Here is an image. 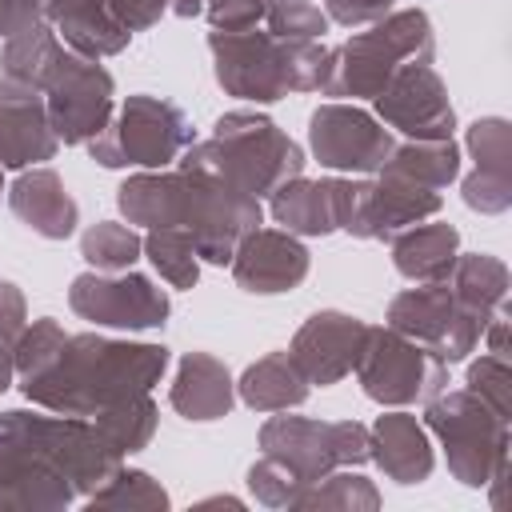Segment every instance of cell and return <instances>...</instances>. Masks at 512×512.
Listing matches in <instances>:
<instances>
[{"instance_id":"obj_1","label":"cell","mask_w":512,"mask_h":512,"mask_svg":"<svg viewBox=\"0 0 512 512\" xmlns=\"http://www.w3.org/2000/svg\"><path fill=\"white\" fill-rule=\"evenodd\" d=\"M120 448L76 416H0V504H64L76 488L112 480Z\"/></svg>"},{"instance_id":"obj_2","label":"cell","mask_w":512,"mask_h":512,"mask_svg":"<svg viewBox=\"0 0 512 512\" xmlns=\"http://www.w3.org/2000/svg\"><path fill=\"white\" fill-rule=\"evenodd\" d=\"M120 212L128 224L180 228L192 236L196 256L208 264H232L236 244L260 228V200L204 168L144 172L120 184Z\"/></svg>"},{"instance_id":"obj_3","label":"cell","mask_w":512,"mask_h":512,"mask_svg":"<svg viewBox=\"0 0 512 512\" xmlns=\"http://www.w3.org/2000/svg\"><path fill=\"white\" fill-rule=\"evenodd\" d=\"M168 368V348L160 344H124L108 336H64L60 348L24 376V396L64 412V416H100L132 396H144Z\"/></svg>"},{"instance_id":"obj_4","label":"cell","mask_w":512,"mask_h":512,"mask_svg":"<svg viewBox=\"0 0 512 512\" xmlns=\"http://www.w3.org/2000/svg\"><path fill=\"white\" fill-rule=\"evenodd\" d=\"M4 76L44 92L48 124L64 144H88L112 120V76L96 60L76 56L44 20L8 36Z\"/></svg>"},{"instance_id":"obj_5","label":"cell","mask_w":512,"mask_h":512,"mask_svg":"<svg viewBox=\"0 0 512 512\" xmlns=\"http://www.w3.org/2000/svg\"><path fill=\"white\" fill-rule=\"evenodd\" d=\"M216 80L224 92L256 104H272L288 92H316L328 84L332 48L316 40H288L276 32H212L208 36Z\"/></svg>"},{"instance_id":"obj_6","label":"cell","mask_w":512,"mask_h":512,"mask_svg":"<svg viewBox=\"0 0 512 512\" xmlns=\"http://www.w3.org/2000/svg\"><path fill=\"white\" fill-rule=\"evenodd\" d=\"M188 168H204L244 188L248 196H272L284 180L304 172V152L256 112H228L216 120L204 144H192L184 156Z\"/></svg>"},{"instance_id":"obj_7","label":"cell","mask_w":512,"mask_h":512,"mask_svg":"<svg viewBox=\"0 0 512 512\" xmlns=\"http://www.w3.org/2000/svg\"><path fill=\"white\" fill-rule=\"evenodd\" d=\"M416 60H432V24L420 8L388 12L376 28L356 32L344 48L332 52V72L324 92L328 96H368L376 100L388 80Z\"/></svg>"},{"instance_id":"obj_8","label":"cell","mask_w":512,"mask_h":512,"mask_svg":"<svg viewBox=\"0 0 512 512\" xmlns=\"http://www.w3.org/2000/svg\"><path fill=\"white\" fill-rule=\"evenodd\" d=\"M192 144L196 132L176 104L156 96H128L120 116L108 120L96 140H88V152L104 168H168Z\"/></svg>"},{"instance_id":"obj_9","label":"cell","mask_w":512,"mask_h":512,"mask_svg":"<svg viewBox=\"0 0 512 512\" xmlns=\"http://www.w3.org/2000/svg\"><path fill=\"white\" fill-rule=\"evenodd\" d=\"M428 428L448 448V468L464 484H484L488 464L504 476L508 448V416L492 412L476 392H452L428 404Z\"/></svg>"},{"instance_id":"obj_10","label":"cell","mask_w":512,"mask_h":512,"mask_svg":"<svg viewBox=\"0 0 512 512\" xmlns=\"http://www.w3.org/2000/svg\"><path fill=\"white\" fill-rule=\"evenodd\" d=\"M356 376L364 392L380 404L432 400L448 384L444 360L396 328H368L364 352L356 360Z\"/></svg>"},{"instance_id":"obj_11","label":"cell","mask_w":512,"mask_h":512,"mask_svg":"<svg viewBox=\"0 0 512 512\" xmlns=\"http://www.w3.org/2000/svg\"><path fill=\"white\" fill-rule=\"evenodd\" d=\"M484 324L488 316H476L472 308H464L448 280H428L424 288H408L388 308V328L424 344L444 364L464 360L484 336Z\"/></svg>"},{"instance_id":"obj_12","label":"cell","mask_w":512,"mask_h":512,"mask_svg":"<svg viewBox=\"0 0 512 512\" xmlns=\"http://www.w3.org/2000/svg\"><path fill=\"white\" fill-rule=\"evenodd\" d=\"M260 444L280 468H288L296 484H308L336 464H352L368 456V432L352 420L320 424L300 416H272L260 432Z\"/></svg>"},{"instance_id":"obj_13","label":"cell","mask_w":512,"mask_h":512,"mask_svg":"<svg viewBox=\"0 0 512 512\" xmlns=\"http://www.w3.org/2000/svg\"><path fill=\"white\" fill-rule=\"evenodd\" d=\"M76 316L104 328H156L168 316V292L140 272H84L68 288Z\"/></svg>"},{"instance_id":"obj_14","label":"cell","mask_w":512,"mask_h":512,"mask_svg":"<svg viewBox=\"0 0 512 512\" xmlns=\"http://www.w3.org/2000/svg\"><path fill=\"white\" fill-rule=\"evenodd\" d=\"M312 152L324 168L336 172H380L384 160L392 156L396 140L388 128H380L368 112L352 108V104H320L312 112V128H308Z\"/></svg>"},{"instance_id":"obj_15","label":"cell","mask_w":512,"mask_h":512,"mask_svg":"<svg viewBox=\"0 0 512 512\" xmlns=\"http://www.w3.org/2000/svg\"><path fill=\"white\" fill-rule=\"evenodd\" d=\"M376 112L388 128L412 140H448L452 136V104L428 60L404 64L388 88L376 96Z\"/></svg>"},{"instance_id":"obj_16","label":"cell","mask_w":512,"mask_h":512,"mask_svg":"<svg viewBox=\"0 0 512 512\" xmlns=\"http://www.w3.org/2000/svg\"><path fill=\"white\" fill-rule=\"evenodd\" d=\"M364 180H304L292 176L272 192V216L284 232L328 236L336 228H352Z\"/></svg>"},{"instance_id":"obj_17","label":"cell","mask_w":512,"mask_h":512,"mask_svg":"<svg viewBox=\"0 0 512 512\" xmlns=\"http://www.w3.org/2000/svg\"><path fill=\"white\" fill-rule=\"evenodd\" d=\"M368 324L344 312H316L292 340V360L300 364L308 384H336L348 376L364 352Z\"/></svg>"},{"instance_id":"obj_18","label":"cell","mask_w":512,"mask_h":512,"mask_svg":"<svg viewBox=\"0 0 512 512\" xmlns=\"http://www.w3.org/2000/svg\"><path fill=\"white\" fill-rule=\"evenodd\" d=\"M56 132L48 124L44 92L4 76L0 80V164L24 168L56 156Z\"/></svg>"},{"instance_id":"obj_19","label":"cell","mask_w":512,"mask_h":512,"mask_svg":"<svg viewBox=\"0 0 512 512\" xmlns=\"http://www.w3.org/2000/svg\"><path fill=\"white\" fill-rule=\"evenodd\" d=\"M436 208H440V192L380 172V180H364L348 232L364 240H396L404 228L420 224Z\"/></svg>"},{"instance_id":"obj_20","label":"cell","mask_w":512,"mask_h":512,"mask_svg":"<svg viewBox=\"0 0 512 512\" xmlns=\"http://www.w3.org/2000/svg\"><path fill=\"white\" fill-rule=\"evenodd\" d=\"M232 276L244 292H292L308 276V252L284 228H252L232 252Z\"/></svg>"},{"instance_id":"obj_21","label":"cell","mask_w":512,"mask_h":512,"mask_svg":"<svg viewBox=\"0 0 512 512\" xmlns=\"http://www.w3.org/2000/svg\"><path fill=\"white\" fill-rule=\"evenodd\" d=\"M40 16L84 60L116 56L128 44V36H132L112 16L108 0H40Z\"/></svg>"},{"instance_id":"obj_22","label":"cell","mask_w":512,"mask_h":512,"mask_svg":"<svg viewBox=\"0 0 512 512\" xmlns=\"http://www.w3.org/2000/svg\"><path fill=\"white\" fill-rule=\"evenodd\" d=\"M8 204H12V212H16L32 232H40L44 240H64V236H72V228H76V200L68 196V188L60 184V176H56L52 168L24 172V176L12 184Z\"/></svg>"},{"instance_id":"obj_23","label":"cell","mask_w":512,"mask_h":512,"mask_svg":"<svg viewBox=\"0 0 512 512\" xmlns=\"http://www.w3.org/2000/svg\"><path fill=\"white\" fill-rule=\"evenodd\" d=\"M468 144L476 152V172L464 180L468 208L504 212L508 208V124L476 120L468 128Z\"/></svg>"},{"instance_id":"obj_24","label":"cell","mask_w":512,"mask_h":512,"mask_svg":"<svg viewBox=\"0 0 512 512\" xmlns=\"http://www.w3.org/2000/svg\"><path fill=\"white\" fill-rule=\"evenodd\" d=\"M172 408L188 420H216L232 408V380L228 368L204 352L180 360V376L172 384Z\"/></svg>"},{"instance_id":"obj_25","label":"cell","mask_w":512,"mask_h":512,"mask_svg":"<svg viewBox=\"0 0 512 512\" xmlns=\"http://www.w3.org/2000/svg\"><path fill=\"white\" fill-rule=\"evenodd\" d=\"M368 448H376L380 468H384L392 480H400V484H416V480H424L428 468H432V452H428L424 428H420L416 416H408V412L380 416L376 428H372Z\"/></svg>"},{"instance_id":"obj_26","label":"cell","mask_w":512,"mask_h":512,"mask_svg":"<svg viewBox=\"0 0 512 512\" xmlns=\"http://www.w3.org/2000/svg\"><path fill=\"white\" fill-rule=\"evenodd\" d=\"M460 248V232L452 224H416V228H404V236L392 240V256H396V268L408 276V280H448L452 264H456V252Z\"/></svg>"},{"instance_id":"obj_27","label":"cell","mask_w":512,"mask_h":512,"mask_svg":"<svg viewBox=\"0 0 512 512\" xmlns=\"http://www.w3.org/2000/svg\"><path fill=\"white\" fill-rule=\"evenodd\" d=\"M240 396H244V404L260 408V412H280L308 396V380H304L300 364L292 360V352H272L244 372Z\"/></svg>"},{"instance_id":"obj_28","label":"cell","mask_w":512,"mask_h":512,"mask_svg":"<svg viewBox=\"0 0 512 512\" xmlns=\"http://www.w3.org/2000/svg\"><path fill=\"white\" fill-rule=\"evenodd\" d=\"M380 172L436 192L460 172V152L452 140H412V144H396Z\"/></svg>"},{"instance_id":"obj_29","label":"cell","mask_w":512,"mask_h":512,"mask_svg":"<svg viewBox=\"0 0 512 512\" xmlns=\"http://www.w3.org/2000/svg\"><path fill=\"white\" fill-rule=\"evenodd\" d=\"M452 292L464 308H472L476 316H492L504 304V288H508V272L500 260L492 256H456L452 264Z\"/></svg>"},{"instance_id":"obj_30","label":"cell","mask_w":512,"mask_h":512,"mask_svg":"<svg viewBox=\"0 0 512 512\" xmlns=\"http://www.w3.org/2000/svg\"><path fill=\"white\" fill-rule=\"evenodd\" d=\"M144 252L156 264V272L172 284V288H192L200 276V256L188 232L180 228H148L144 236Z\"/></svg>"},{"instance_id":"obj_31","label":"cell","mask_w":512,"mask_h":512,"mask_svg":"<svg viewBox=\"0 0 512 512\" xmlns=\"http://www.w3.org/2000/svg\"><path fill=\"white\" fill-rule=\"evenodd\" d=\"M80 252H84V260H88L96 272H124V268H132V260L144 252V240H140L128 224L100 220V224H92V228L84 232Z\"/></svg>"},{"instance_id":"obj_32","label":"cell","mask_w":512,"mask_h":512,"mask_svg":"<svg viewBox=\"0 0 512 512\" xmlns=\"http://www.w3.org/2000/svg\"><path fill=\"white\" fill-rule=\"evenodd\" d=\"M96 424H100V432H104L120 452H136V448L152 436L156 408H152V400H148V392H144V396H132V400H124V404L100 412Z\"/></svg>"},{"instance_id":"obj_33","label":"cell","mask_w":512,"mask_h":512,"mask_svg":"<svg viewBox=\"0 0 512 512\" xmlns=\"http://www.w3.org/2000/svg\"><path fill=\"white\" fill-rule=\"evenodd\" d=\"M268 32L288 40H320L328 32V16L316 0H260Z\"/></svg>"},{"instance_id":"obj_34","label":"cell","mask_w":512,"mask_h":512,"mask_svg":"<svg viewBox=\"0 0 512 512\" xmlns=\"http://www.w3.org/2000/svg\"><path fill=\"white\" fill-rule=\"evenodd\" d=\"M20 336H24V300L8 280H0V392L12 384Z\"/></svg>"},{"instance_id":"obj_35","label":"cell","mask_w":512,"mask_h":512,"mask_svg":"<svg viewBox=\"0 0 512 512\" xmlns=\"http://www.w3.org/2000/svg\"><path fill=\"white\" fill-rule=\"evenodd\" d=\"M468 392H476L492 412L508 416V356H480L468 372Z\"/></svg>"},{"instance_id":"obj_36","label":"cell","mask_w":512,"mask_h":512,"mask_svg":"<svg viewBox=\"0 0 512 512\" xmlns=\"http://www.w3.org/2000/svg\"><path fill=\"white\" fill-rule=\"evenodd\" d=\"M204 12L216 32H244L264 20L260 0H204Z\"/></svg>"},{"instance_id":"obj_37","label":"cell","mask_w":512,"mask_h":512,"mask_svg":"<svg viewBox=\"0 0 512 512\" xmlns=\"http://www.w3.org/2000/svg\"><path fill=\"white\" fill-rule=\"evenodd\" d=\"M396 0H324V16L344 24V28H356V24H372V20H384L392 12Z\"/></svg>"},{"instance_id":"obj_38","label":"cell","mask_w":512,"mask_h":512,"mask_svg":"<svg viewBox=\"0 0 512 512\" xmlns=\"http://www.w3.org/2000/svg\"><path fill=\"white\" fill-rule=\"evenodd\" d=\"M108 8H112V16L120 20L124 32H144L160 20L168 0H108Z\"/></svg>"},{"instance_id":"obj_39","label":"cell","mask_w":512,"mask_h":512,"mask_svg":"<svg viewBox=\"0 0 512 512\" xmlns=\"http://www.w3.org/2000/svg\"><path fill=\"white\" fill-rule=\"evenodd\" d=\"M124 480H128V484H124L120 492H96L92 504H124V500H128V504H136V500H140V504H164V492L152 488V480H148L144 472H124Z\"/></svg>"},{"instance_id":"obj_40","label":"cell","mask_w":512,"mask_h":512,"mask_svg":"<svg viewBox=\"0 0 512 512\" xmlns=\"http://www.w3.org/2000/svg\"><path fill=\"white\" fill-rule=\"evenodd\" d=\"M36 20H44L40 16V0H0V36L4 40L16 36V32H24Z\"/></svg>"},{"instance_id":"obj_41","label":"cell","mask_w":512,"mask_h":512,"mask_svg":"<svg viewBox=\"0 0 512 512\" xmlns=\"http://www.w3.org/2000/svg\"><path fill=\"white\" fill-rule=\"evenodd\" d=\"M172 12L176 16H196V12H204V0H172Z\"/></svg>"}]
</instances>
